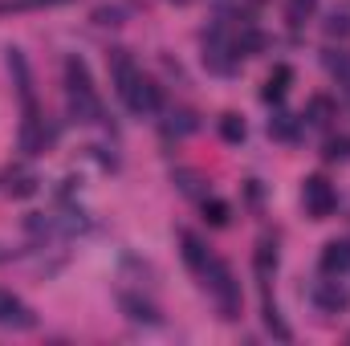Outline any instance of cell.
<instances>
[{"instance_id": "1", "label": "cell", "mask_w": 350, "mask_h": 346, "mask_svg": "<svg viewBox=\"0 0 350 346\" xmlns=\"http://www.w3.org/2000/svg\"><path fill=\"white\" fill-rule=\"evenodd\" d=\"M110 70H114V86H118V94H122V102H126L131 114L147 118V114H159V110H163V90L131 62L126 49H114Z\"/></svg>"}, {"instance_id": "2", "label": "cell", "mask_w": 350, "mask_h": 346, "mask_svg": "<svg viewBox=\"0 0 350 346\" xmlns=\"http://www.w3.org/2000/svg\"><path fill=\"white\" fill-rule=\"evenodd\" d=\"M66 98H70V114L78 122H102V98L94 90L90 66L82 57H70L66 62Z\"/></svg>"}, {"instance_id": "3", "label": "cell", "mask_w": 350, "mask_h": 346, "mask_svg": "<svg viewBox=\"0 0 350 346\" xmlns=\"http://www.w3.org/2000/svg\"><path fill=\"white\" fill-rule=\"evenodd\" d=\"M196 277H200V281H204V289L216 297L220 318H228V322H232V318H241V302H245V297H241V281L232 277V269H228L224 261L208 257V265H204Z\"/></svg>"}, {"instance_id": "4", "label": "cell", "mask_w": 350, "mask_h": 346, "mask_svg": "<svg viewBox=\"0 0 350 346\" xmlns=\"http://www.w3.org/2000/svg\"><path fill=\"white\" fill-rule=\"evenodd\" d=\"M204 66H208L212 74H220V78L237 74V66H241V49H237V37H232L224 25H216V29L204 33Z\"/></svg>"}, {"instance_id": "5", "label": "cell", "mask_w": 350, "mask_h": 346, "mask_svg": "<svg viewBox=\"0 0 350 346\" xmlns=\"http://www.w3.org/2000/svg\"><path fill=\"white\" fill-rule=\"evenodd\" d=\"M301 204L310 212V220H326L334 208H338V191L326 175H306L301 179Z\"/></svg>"}, {"instance_id": "6", "label": "cell", "mask_w": 350, "mask_h": 346, "mask_svg": "<svg viewBox=\"0 0 350 346\" xmlns=\"http://www.w3.org/2000/svg\"><path fill=\"white\" fill-rule=\"evenodd\" d=\"M0 326H4V330H33V326H37V314H33V306L21 302L16 293L0 289Z\"/></svg>"}, {"instance_id": "7", "label": "cell", "mask_w": 350, "mask_h": 346, "mask_svg": "<svg viewBox=\"0 0 350 346\" xmlns=\"http://www.w3.org/2000/svg\"><path fill=\"white\" fill-rule=\"evenodd\" d=\"M310 297H314V306H318L322 314H347V310H350V289L338 281V277H326V281H318Z\"/></svg>"}, {"instance_id": "8", "label": "cell", "mask_w": 350, "mask_h": 346, "mask_svg": "<svg viewBox=\"0 0 350 346\" xmlns=\"http://www.w3.org/2000/svg\"><path fill=\"white\" fill-rule=\"evenodd\" d=\"M334 118H338V102H334L330 94H314V98L306 102V114H301L306 127H318V131H322V127H330Z\"/></svg>"}, {"instance_id": "9", "label": "cell", "mask_w": 350, "mask_h": 346, "mask_svg": "<svg viewBox=\"0 0 350 346\" xmlns=\"http://www.w3.org/2000/svg\"><path fill=\"white\" fill-rule=\"evenodd\" d=\"M4 53H8V74H12V86H16V94H21V102L33 106V74H29L25 53H21V49H4Z\"/></svg>"}, {"instance_id": "10", "label": "cell", "mask_w": 350, "mask_h": 346, "mask_svg": "<svg viewBox=\"0 0 350 346\" xmlns=\"http://www.w3.org/2000/svg\"><path fill=\"white\" fill-rule=\"evenodd\" d=\"M118 310H122L131 322H143V326H159V322H163V318H159V310H155L151 302L135 297V293H118Z\"/></svg>"}, {"instance_id": "11", "label": "cell", "mask_w": 350, "mask_h": 346, "mask_svg": "<svg viewBox=\"0 0 350 346\" xmlns=\"http://www.w3.org/2000/svg\"><path fill=\"white\" fill-rule=\"evenodd\" d=\"M350 269V241H330L322 249V273L326 277H342Z\"/></svg>"}, {"instance_id": "12", "label": "cell", "mask_w": 350, "mask_h": 346, "mask_svg": "<svg viewBox=\"0 0 350 346\" xmlns=\"http://www.w3.org/2000/svg\"><path fill=\"white\" fill-rule=\"evenodd\" d=\"M163 131H167V135H175V139H183V135H196V131H200V118H196V110L179 106V110H167V118H163Z\"/></svg>"}, {"instance_id": "13", "label": "cell", "mask_w": 350, "mask_h": 346, "mask_svg": "<svg viewBox=\"0 0 350 346\" xmlns=\"http://www.w3.org/2000/svg\"><path fill=\"white\" fill-rule=\"evenodd\" d=\"M179 245H183V261H187V269H191V273H200V269L208 265V257H212L196 232H179Z\"/></svg>"}, {"instance_id": "14", "label": "cell", "mask_w": 350, "mask_h": 346, "mask_svg": "<svg viewBox=\"0 0 350 346\" xmlns=\"http://www.w3.org/2000/svg\"><path fill=\"white\" fill-rule=\"evenodd\" d=\"M289 82H293V70H289V66H273V74L265 78L261 98H265V102H281V98H285V90H289Z\"/></svg>"}, {"instance_id": "15", "label": "cell", "mask_w": 350, "mask_h": 346, "mask_svg": "<svg viewBox=\"0 0 350 346\" xmlns=\"http://www.w3.org/2000/svg\"><path fill=\"white\" fill-rule=\"evenodd\" d=\"M297 127H301V118H293V114H285V110H277L273 118H269V135L273 139H297Z\"/></svg>"}, {"instance_id": "16", "label": "cell", "mask_w": 350, "mask_h": 346, "mask_svg": "<svg viewBox=\"0 0 350 346\" xmlns=\"http://www.w3.org/2000/svg\"><path fill=\"white\" fill-rule=\"evenodd\" d=\"M253 265H257V277H273L277 273V245L273 241H261L253 249Z\"/></svg>"}, {"instance_id": "17", "label": "cell", "mask_w": 350, "mask_h": 346, "mask_svg": "<svg viewBox=\"0 0 350 346\" xmlns=\"http://www.w3.org/2000/svg\"><path fill=\"white\" fill-rule=\"evenodd\" d=\"M245 135H249V127H245V118L241 114H220V139L224 143H245Z\"/></svg>"}, {"instance_id": "18", "label": "cell", "mask_w": 350, "mask_h": 346, "mask_svg": "<svg viewBox=\"0 0 350 346\" xmlns=\"http://www.w3.org/2000/svg\"><path fill=\"white\" fill-rule=\"evenodd\" d=\"M261 318H265V326H269V330H273V334H277L281 343H289V338H293V334H289V326L281 322V310H277V306H273L269 297H265V310H261Z\"/></svg>"}, {"instance_id": "19", "label": "cell", "mask_w": 350, "mask_h": 346, "mask_svg": "<svg viewBox=\"0 0 350 346\" xmlns=\"http://www.w3.org/2000/svg\"><path fill=\"white\" fill-rule=\"evenodd\" d=\"M326 33L330 37H350V4H338L326 21Z\"/></svg>"}, {"instance_id": "20", "label": "cell", "mask_w": 350, "mask_h": 346, "mask_svg": "<svg viewBox=\"0 0 350 346\" xmlns=\"http://www.w3.org/2000/svg\"><path fill=\"white\" fill-rule=\"evenodd\" d=\"M204 220H208V224H216V228H224V224H228V204H224V200H208V196H204Z\"/></svg>"}, {"instance_id": "21", "label": "cell", "mask_w": 350, "mask_h": 346, "mask_svg": "<svg viewBox=\"0 0 350 346\" xmlns=\"http://www.w3.org/2000/svg\"><path fill=\"white\" fill-rule=\"evenodd\" d=\"M314 8H318V0H289L285 4V16H289V25H301V21L314 16Z\"/></svg>"}, {"instance_id": "22", "label": "cell", "mask_w": 350, "mask_h": 346, "mask_svg": "<svg viewBox=\"0 0 350 346\" xmlns=\"http://www.w3.org/2000/svg\"><path fill=\"white\" fill-rule=\"evenodd\" d=\"M322 155H326L330 163H334V159H350V135H338V139H326Z\"/></svg>"}, {"instance_id": "23", "label": "cell", "mask_w": 350, "mask_h": 346, "mask_svg": "<svg viewBox=\"0 0 350 346\" xmlns=\"http://www.w3.org/2000/svg\"><path fill=\"white\" fill-rule=\"evenodd\" d=\"M45 4H66V0H4L0 12H25V8H45Z\"/></svg>"}, {"instance_id": "24", "label": "cell", "mask_w": 350, "mask_h": 346, "mask_svg": "<svg viewBox=\"0 0 350 346\" xmlns=\"http://www.w3.org/2000/svg\"><path fill=\"white\" fill-rule=\"evenodd\" d=\"M37 191V179L33 175H21L16 183H8V196H16V200H25V196H33Z\"/></svg>"}, {"instance_id": "25", "label": "cell", "mask_w": 350, "mask_h": 346, "mask_svg": "<svg viewBox=\"0 0 350 346\" xmlns=\"http://www.w3.org/2000/svg\"><path fill=\"white\" fill-rule=\"evenodd\" d=\"M175 179H179V187H183L187 196H200V187H196V183H200V175H196V172H179Z\"/></svg>"}, {"instance_id": "26", "label": "cell", "mask_w": 350, "mask_h": 346, "mask_svg": "<svg viewBox=\"0 0 350 346\" xmlns=\"http://www.w3.org/2000/svg\"><path fill=\"white\" fill-rule=\"evenodd\" d=\"M94 21H98V25H118V8H98Z\"/></svg>"}, {"instance_id": "27", "label": "cell", "mask_w": 350, "mask_h": 346, "mask_svg": "<svg viewBox=\"0 0 350 346\" xmlns=\"http://www.w3.org/2000/svg\"><path fill=\"white\" fill-rule=\"evenodd\" d=\"M167 4H175V8H183V4H191V0H167Z\"/></svg>"}, {"instance_id": "28", "label": "cell", "mask_w": 350, "mask_h": 346, "mask_svg": "<svg viewBox=\"0 0 350 346\" xmlns=\"http://www.w3.org/2000/svg\"><path fill=\"white\" fill-rule=\"evenodd\" d=\"M0 261H4V253H0Z\"/></svg>"}]
</instances>
